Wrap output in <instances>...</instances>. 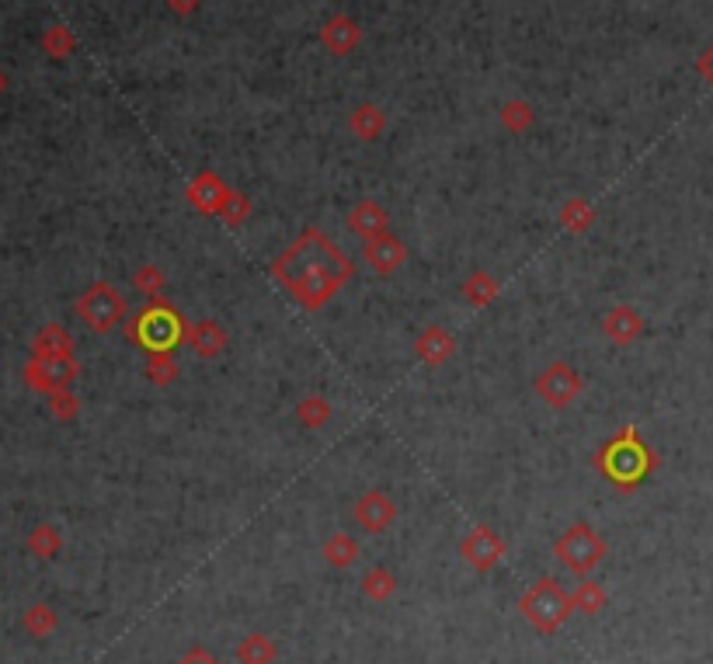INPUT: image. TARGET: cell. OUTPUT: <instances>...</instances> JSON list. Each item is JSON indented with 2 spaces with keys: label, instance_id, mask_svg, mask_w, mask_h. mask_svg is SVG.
I'll use <instances>...</instances> for the list:
<instances>
[{
  "label": "cell",
  "instance_id": "52a82bcc",
  "mask_svg": "<svg viewBox=\"0 0 713 664\" xmlns=\"http://www.w3.org/2000/svg\"><path fill=\"white\" fill-rule=\"evenodd\" d=\"M536 397L543 400L547 407H554V411H564V407H571L574 400L581 397V390H585V379H581V372L571 366V362H554V366H547L536 376L533 383Z\"/></svg>",
  "mask_w": 713,
  "mask_h": 664
},
{
  "label": "cell",
  "instance_id": "e0dca14e",
  "mask_svg": "<svg viewBox=\"0 0 713 664\" xmlns=\"http://www.w3.org/2000/svg\"><path fill=\"white\" fill-rule=\"evenodd\" d=\"M185 345L192 348L199 359H216V355L227 348V331H223V324H216V320H199V324H188Z\"/></svg>",
  "mask_w": 713,
  "mask_h": 664
},
{
  "label": "cell",
  "instance_id": "8992f818",
  "mask_svg": "<svg viewBox=\"0 0 713 664\" xmlns=\"http://www.w3.org/2000/svg\"><path fill=\"white\" fill-rule=\"evenodd\" d=\"M554 553L567 571L578 574V578H585V574H592L595 567L602 564V557H606V543H602V536L592 529V525L578 522L557 539Z\"/></svg>",
  "mask_w": 713,
  "mask_h": 664
},
{
  "label": "cell",
  "instance_id": "5bb4252c",
  "mask_svg": "<svg viewBox=\"0 0 713 664\" xmlns=\"http://www.w3.org/2000/svg\"><path fill=\"white\" fill-rule=\"evenodd\" d=\"M602 334H606L613 345L630 348L640 334H644V317H640L630 303H620V306H613L606 317H602Z\"/></svg>",
  "mask_w": 713,
  "mask_h": 664
},
{
  "label": "cell",
  "instance_id": "f546056e",
  "mask_svg": "<svg viewBox=\"0 0 713 664\" xmlns=\"http://www.w3.org/2000/svg\"><path fill=\"white\" fill-rule=\"evenodd\" d=\"M164 282L167 279H164V268H160V265H140L133 272V286L140 289V293H147L150 299H154L160 289H164Z\"/></svg>",
  "mask_w": 713,
  "mask_h": 664
},
{
  "label": "cell",
  "instance_id": "ffe728a7",
  "mask_svg": "<svg viewBox=\"0 0 713 664\" xmlns=\"http://www.w3.org/2000/svg\"><path fill=\"white\" fill-rule=\"evenodd\" d=\"M498 293H501L498 279L487 272H474L467 282H463V299H467L470 306H491L494 299H498Z\"/></svg>",
  "mask_w": 713,
  "mask_h": 664
},
{
  "label": "cell",
  "instance_id": "e575fe53",
  "mask_svg": "<svg viewBox=\"0 0 713 664\" xmlns=\"http://www.w3.org/2000/svg\"><path fill=\"white\" fill-rule=\"evenodd\" d=\"M4 87H7V77H4V70H0V94H4Z\"/></svg>",
  "mask_w": 713,
  "mask_h": 664
},
{
  "label": "cell",
  "instance_id": "9a60e30c",
  "mask_svg": "<svg viewBox=\"0 0 713 664\" xmlns=\"http://www.w3.org/2000/svg\"><path fill=\"white\" fill-rule=\"evenodd\" d=\"M345 223H348V230H352L355 237H362V240H376V237H383V233H390V213L373 199L355 202V206L348 209Z\"/></svg>",
  "mask_w": 713,
  "mask_h": 664
},
{
  "label": "cell",
  "instance_id": "6da1fadb",
  "mask_svg": "<svg viewBox=\"0 0 713 664\" xmlns=\"http://www.w3.org/2000/svg\"><path fill=\"white\" fill-rule=\"evenodd\" d=\"M272 279L303 310H324L352 282V258L324 230L310 226L272 261Z\"/></svg>",
  "mask_w": 713,
  "mask_h": 664
},
{
  "label": "cell",
  "instance_id": "44dd1931",
  "mask_svg": "<svg viewBox=\"0 0 713 664\" xmlns=\"http://www.w3.org/2000/svg\"><path fill=\"white\" fill-rule=\"evenodd\" d=\"M560 223L571 233H585L588 226L595 223V206L588 199H581V195H574V199H567L564 209H560Z\"/></svg>",
  "mask_w": 713,
  "mask_h": 664
},
{
  "label": "cell",
  "instance_id": "7c38bea8",
  "mask_svg": "<svg viewBox=\"0 0 713 664\" xmlns=\"http://www.w3.org/2000/svg\"><path fill=\"white\" fill-rule=\"evenodd\" d=\"M362 42V28L352 14H331V18L320 25V46L331 56H348L355 53Z\"/></svg>",
  "mask_w": 713,
  "mask_h": 664
},
{
  "label": "cell",
  "instance_id": "d6a6232c",
  "mask_svg": "<svg viewBox=\"0 0 713 664\" xmlns=\"http://www.w3.org/2000/svg\"><path fill=\"white\" fill-rule=\"evenodd\" d=\"M696 74H700L713 87V42L700 53V60H696Z\"/></svg>",
  "mask_w": 713,
  "mask_h": 664
},
{
  "label": "cell",
  "instance_id": "d6986e66",
  "mask_svg": "<svg viewBox=\"0 0 713 664\" xmlns=\"http://www.w3.org/2000/svg\"><path fill=\"white\" fill-rule=\"evenodd\" d=\"M32 352L39 355V359H49V355H74V338H70L60 324H49L35 334Z\"/></svg>",
  "mask_w": 713,
  "mask_h": 664
},
{
  "label": "cell",
  "instance_id": "4316f807",
  "mask_svg": "<svg viewBox=\"0 0 713 664\" xmlns=\"http://www.w3.org/2000/svg\"><path fill=\"white\" fill-rule=\"evenodd\" d=\"M296 418H300L303 428H324L327 418H331V404L324 397H303L296 404Z\"/></svg>",
  "mask_w": 713,
  "mask_h": 664
},
{
  "label": "cell",
  "instance_id": "cb8c5ba5",
  "mask_svg": "<svg viewBox=\"0 0 713 664\" xmlns=\"http://www.w3.org/2000/svg\"><path fill=\"white\" fill-rule=\"evenodd\" d=\"M74 49H77V39H74V32H70L67 25L46 28V35H42V53L53 56V60H67Z\"/></svg>",
  "mask_w": 713,
  "mask_h": 664
},
{
  "label": "cell",
  "instance_id": "836d02e7",
  "mask_svg": "<svg viewBox=\"0 0 713 664\" xmlns=\"http://www.w3.org/2000/svg\"><path fill=\"white\" fill-rule=\"evenodd\" d=\"M199 4H202V0H167V7H171L178 18H188V14H195V11H199Z\"/></svg>",
  "mask_w": 713,
  "mask_h": 664
},
{
  "label": "cell",
  "instance_id": "ac0fdd59",
  "mask_svg": "<svg viewBox=\"0 0 713 664\" xmlns=\"http://www.w3.org/2000/svg\"><path fill=\"white\" fill-rule=\"evenodd\" d=\"M383 129H387V112H383L380 105H355L352 115H348V133L359 136V140L373 143L383 136Z\"/></svg>",
  "mask_w": 713,
  "mask_h": 664
},
{
  "label": "cell",
  "instance_id": "603a6c76",
  "mask_svg": "<svg viewBox=\"0 0 713 664\" xmlns=\"http://www.w3.org/2000/svg\"><path fill=\"white\" fill-rule=\"evenodd\" d=\"M275 644L268 637H261V633H251V637L240 640L237 647V661L240 664H272L275 661Z\"/></svg>",
  "mask_w": 713,
  "mask_h": 664
},
{
  "label": "cell",
  "instance_id": "30bf717a",
  "mask_svg": "<svg viewBox=\"0 0 713 664\" xmlns=\"http://www.w3.org/2000/svg\"><path fill=\"white\" fill-rule=\"evenodd\" d=\"M230 192L234 188L227 185V181L220 178V174H213V171H199L192 178V185H188V202H192L195 209H199L202 216H220L223 213V206H227V199H230Z\"/></svg>",
  "mask_w": 713,
  "mask_h": 664
},
{
  "label": "cell",
  "instance_id": "8fae6325",
  "mask_svg": "<svg viewBox=\"0 0 713 664\" xmlns=\"http://www.w3.org/2000/svg\"><path fill=\"white\" fill-rule=\"evenodd\" d=\"M352 515H355V522H359L366 532H383V529H390V525H394L397 501L390 498L387 491H376V487H373V491H366L359 501H355Z\"/></svg>",
  "mask_w": 713,
  "mask_h": 664
},
{
  "label": "cell",
  "instance_id": "2e32d148",
  "mask_svg": "<svg viewBox=\"0 0 713 664\" xmlns=\"http://www.w3.org/2000/svg\"><path fill=\"white\" fill-rule=\"evenodd\" d=\"M414 355H418L425 366H446L449 359L456 355V338L446 331V327L432 324L425 327V331L418 334V341H414Z\"/></svg>",
  "mask_w": 713,
  "mask_h": 664
},
{
  "label": "cell",
  "instance_id": "277c9868",
  "mask_svg": "<svg viewBox=\"0 0 713 664\" xmlns=\"http://www.w3.org/2000/svg\"><path fill=\"white\" fill-rule=\"evenodd\" d=\"M519 609H522V616H526L540 633H557L560 626L571 619L574 602H571V595H567V591L557 585V581L540 578L533 588L526 591V595H522Z\"/></svg>",
  "mask_w": 713,
  "mask_h": 664
},
{
  "label": "cell",
  "instance_id": "f1b7e54d",
  "mask_svg": "<svg viewBox=\"0 0 713 664\" xmlns=\"http://www.w3.org/2000/svg\"><path fill=\"white\" fill-rule=\"evenodd\" d=\"M574 609L588 612V616H595V612L602 609V602H606V591H602L595 581H585V585H578V591L571 595Z\"/></svg>",
  "mask_w": 713,
  "mask_h": 664
},
{
  "label": "cell",
  "instance_id": "5b68a950",
  "mask_svg": "<svg viewBox=\"0 0 713 664\" xmlns=\"http://www.w3.org/2000/svg\"><path fill=\"white\" fill-rule=\"evenodd\" d=\"M77 317L91 327L94 334H108L129 317V303L112 282H94L87 293L77 299Z\"/></svg>",
  "mask_w": 713,
  "mask_h": 664
},
{
  "label": "cell",
  "instance_id": "4dcf8cb0",
  "mask_svg": "<svg viewBox=\"0 0 713 664\" xmlns=\"http://www.w3.org/2000/svg\"><path fill=\"white\" fill-rule=\"evenodd\" d=\"M251 216V199L247 195H240V192H230V199H227V206H223V213H220V220L227 223V226H240Z\"/></svg>",
  "mask_w": 713,
  "mask_h": 664
},
{
  "label": "cell",
  "instance_id": "484cf974",
  "mask_svg": "<svg viewBox=\"0 0 713 664\" xmlns=\"http://www.w3.org/2000/svg\"><path fill=\"white\" fill-rule=\"evenodd\" d=\"M178 359H174V352H150V362H147V379L154 386H171L174 379H178Z\"/></svg>",
  "mask_w": 713,
  "mask_h": 664
},
{
  "label": "cell",
  "instance_id": "ba28073f",
  "mask_svg": "<svg viewBox=\"0 0 713 664\" xmlns=\"http://www.w3.org/2000/svg\"><path fill=\"white\" fill-rule=\"evenodd\" d=\"M77 379V362L74 355H49V359H39L35 355L25 366V383L39 393H60L70 390V383Z\"/></svg>",
  "mask_w": 713,
  "mask_h": 664
},
{
  "label": "cell",
  "instance_id": "4fadbf2b",
  "mask_svg": "<svg viewBox=\"0 0 713 664\" xmlns=\"http://www.w3.org/2000/svg\"><path fill=\"white\" fill-rule=\"evenodd\" d=\"M366 265L373 268L376 275H397L407 261V244L394 233H383L376 240H366Z\"/></svg>",
  "mask_w": 713,
  "mask_h": 664
},
{
  "label": "cell",
  "instance_id": "83f0119b",
  "mask_svg": "<svg viewBox=\"0 0 713 664\" xmlns=\"http://www.w3.org/2000/svg\"><path fill=\"white\" fill-rule=\"evenodd\" d=\"M394 588H397V578L387 571V567H373V571L362 578V591H366L369 598H376V602L394 595Z\"/></svg>",
  "mask_w": 713,
  "mask_h": 664
},
{
  "label": "cell",
  "instance_id": "7a4b0ae2",
  "mask_svg": "<svg viewBox=\"0 0 713 664\" xmlns=\"http://www.w3.org/2000/svg\"><path fill=\"white\" fill-rule=\"evenodd\" d=\"M595 466H599V473L609 484H616L620 491H634V487L647 480V473L658 466V456L647 449V442L640 439L637 428L627 425L616 439L602 445L599 456H595Z\"/></svg>",
  "mask_w": 713,
  "mask_h": 664
},
{
  "label": "cell",
  "instance_id": "7402d4cb",
  "mask_svg": "<svg viewBox=\"0 0 713 664\" xmlns=\"http://www.w3.org/2000/svg\"><path fill=\"white\" fill-rule=\"evenodd\" d=\"M498 119H501V126H505L508 133L519 136V133H526V129L533 126V105H529L526 98H512V101L501 105Z\"/></svg>",
  "mask_w": 713,
  "mask_h": 664
},
{
  "label": "cell",
  "instance_id": "d4e9b609",
  "mask_svg": "<svg viewBox=\"0 0 713 664\" xmlns=\"http://www.w3.org/2000/svg\"><path fill=\"white\" fill-rule=\"evenodd\" d=\"M324 557L331 567H348L355 557H359V543H355L348 532H334V536L324 543Z\"/></svg>",
  "mask_w": 713,
  "mask_h": 664
},
{
  "label": "cell",
  "instance_id": "3957f363",
  "mask_svg": "<svg viewBox=\"0 0 713 664\" xmlns=\"http://www.w3.org/2000/svg\"><path fill=\"white\" fill-rule=\"evenodd\" d=\"M185 317L178 313V306H171L167 299L154 296L133 320L126 324V338L133 345H143L147 352H174L178 341H185Z\"/></svg>",
  "mask_w": 713,
  "mask_h": 664
},
{
  "label": "cell",
  "instance_id": "1f68e13d",
  "mask_svg": "<svg viewBox=\"0 0 713 664\" xmlns=\"http://www.w3.org/2000/svg\"><path fill=\"white\" fill-rule=\"evenodd\" d=\"M49 397H53V400H49V407H53V414H56L60 421H70V418L77 414V397H74L70 390L49 393Z\"/></svg>",
  "mask_w": 713,
  "mask_h": 664
},
{
  "label": "cell",
  "instance_id": "9c48e42d",
  "mask_svg": "<svg viewBox=\"0 0 713 664\" xmlns=\"http://www.w3.org/2000/svg\"><path fill=\"white\" fill-rule=\"evenodd\" d=\"M460 553L474 571H491V567H498L501 557H505V539H501L491 525H477L460 543Z\"/></svg>",
  "mask_w": 713,
  "mask_h": 664
}]
</instances>
